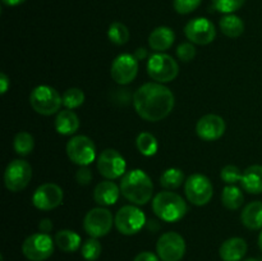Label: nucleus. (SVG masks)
Returning a JSON list of instances; mask_svg holds the SVG:
<instances>
[{"instance_id":"1","label":"nucleus","mask_w":262,"mask_h":261,"mask_svg":"<svg viewBox=\"0 0 262 261\" xmlns=\"http://www.w3.org/2000/svg\"><path fill=\"white\" fill-rule=\"evenodd\" d=\"M176 99L170 90L164 83L148 82L138 87L133 96V105L142 119L159 122L168 117L173 110Z\"/></svg>"},{"instance_id":"2","label":"nucleus","mask_w":262,"mask_h":261,"mask_svg":"<svg viewBox=\"0 0 262 261\" xmlns=\"http://www.w3.org/2000/svg\"><path fill=\"white\" fill-rule=\"evenodd\" d=\"M120 192L132 204L146 205L154 194V184L150 177L141 169L127 171L120 181Z\"/></svg>"},{"instance_id":"3","label":"nucleus","mask_w":262,"mask_h":261,"mask_svg":"<svg viewBox=\"0 0 262 261\" xmlns=\"http://www.w3.org/2000/svg\"><path fill=\"white\" fill-rule=\"evenodd\" d=\"M152 210L156 216L168 223L181 220L187 214L186 201L178 193L171 191L159 192L152 200Z\"/></svg>"},{"instance_id":"4","label":"nucleus","mask_w":262,"mask_h":261,"mask_svg":"<svg viewBox=\"0 0 262 261\" xmlns=\"http://www.w3.org/2000/svg\"><path fill=\"white\" fill-rule=\"evenodd\" d=\"M30 104L36 113L48 117L59 112L63 105V99L54 87L41 84L35 87L31 92Z\"/></svg>"},{"instance_id":"5","label":"nucleus","mask_w":262,"mask_h":261,"mask_svg":"<svg viewBox=\"0 0 262 261\" xmlns=\"http://www.w3.org/2000/svg\"><path fill=\"white\" fill-rule=\"evenodd\" d=\"M147 72L154 81L159 83H168L177 78L179 67L173 56L165 53H156L148 58Z\"/></svg>"},{"instance_id":"6","label":"nucleus","mask_w":262,"mask_h":261,"mask_svg":"<svg viewBox=\"0 0 262 261\" xmlns=\"http://www.w3.org/2000/svg\"><path fill=\"white\" fill-rule=\"evenodd\" d=\"M186 197L191 204L196 206H204L209 204L214 194V187L211 181L204 174H192L184 182Z\"/></svg>"},{"instance_id":"7","label":"nucleus","mask_w":262,"mask_h":261,"mask_svg":"<svg viewBox=\"0 0 262 261\" xmlns=\"http://www.w3.org/2000/svg\"><path fill=\"white\" fill-rule=\"evenodd\" d=\"M114 224L122 234L133 235L145 227L146 216L142 210L135 205H125L115 214Z\"/></svg>"},{"instance_id":"8","label":"nucleus","mask_w":262,"mask_h":261,"mask_svg":"<svg viewBox=\"0 0 262 261\" xmlns=\"http://www.w3.org/2000/svg\"><path fill=\"white\" fill-rule=\"evenodd\" d=\"M67 155L72 163L79 166H87L95 161L96 146L87 136H74L67 143Z\"/></svg>"},{"instance_id":"9","label":"nucleus","mask_w":262,"mask_h":261,"mask_svg":"<svg viewBox=\"0 0 262 261\" xmlns=\"http://www.w3.org/2000/svg\"><path fill=\"white\" fill-rule=\"evenodd\" d=\"M32 178V166L26 160L15 159L4 171V183L9 191L19 192L28 186Z\"/></svg>"},{"instance_id":"10","label":"nucleus","mask_w":262,"mask_h":261,"mask_svg":"<svg viewBox=\"0 0 262 261\" xmlns=\"http://www.w3.org/2000/svg\"><path fill=\"white\" fill-rule=\"evenodd\" d=\"M22 252L31 261H45L53 255L54 241L46 233H35L25 240Z\"/></svg>"},{"instance_id":"11","label":"nucleus","mask_w":262,"mask_h":261,"mask_svg":"<svg viewBox=\"0 0 262 261\" xmlns=\"http://www.w3.org/2000/svg\"><path fill=\"white\" fill-rule=\"evenodd\" d=\"M156 251L161 261H181L186 253V241L177 232L164 233L158 240Z\"/></svg>"},{"instance_id":"12","label":"nucleus","mask_w":262,"mask_h":261,"mask_svg":"<svg viewBox=\"0 0 262 261\" xmlns=\"http://www.w3.org/2000/svg\"><path fill=\"white\" fill-rule=\"evenodd\" d=\"M113 219L112 212L105 207H95L86 214L83 220V228L90 237L100 238L106 235L112 230Z\"/></svg>"},{"instance_id":"13","label":"nucleus","mask_w":262,"mask_h":261,"mask_svg":"<svg viewBox=\"0 0 262 261\" xmlns=\"http://www.w3.org/2000/svg\"><path fill=\"white\" fill-rule=\"evenodd\" d=\"M127 163L119 151L114 148H106L97 158V169L100 174L106 179H117L124 176L127 171Z\"/></svg>"},{"instance_id":"14","label":"nucleus","mask_w":262,"mask_h":261,"mask_svg":"<svg viewBox=\"0 0 262 261\" xmlns=\"http://www.w3.org/2000/svg\"><path fill=\"white\" fill-rule=\"evenodd\" d=\"M63 199L64 193L60 186L55 183H43L33 192L32 204L36 209L49 211L60 206Z\"/></svg>"},{"instance_id":"15","label":"nucleus","mask_w":262,"mask_h":261,"mask_svg":"<svg viewBox=\"0 0 262 261\" xmlns=\"http://www.w3.org/2000/svg\"><path fill=\"white\" fill-rule=\"evenodd\" d=\"M184 35L188 38L189 42L196 45H207L212 42L216 36L214 23L204 17L191 19L184 27Z\"/></svg>"},{"instance_id":"16","label":"nucleus","mask_w":262,"mask_h":261,"mask_svg":"<svg viewBox=\"0 0 262 261\" xmlns=\"http://www.w3.org/2000/svg\"><path fill=\"white\" fill-rule=\"evenodd\" d=\"M138 73V60L132 54H120L114 59L110 68L112 78L119 84L133 82Z\"/></svg>"},{"instance_id":"17","label":"nucleus","mask_w":262,"mask_h":261,"mask_svg":"<svg viewBox=\"0 0 262 261\" xmlns=\"http://www.w3.org/2000/svg\"><path fill=\"white\" fill-rule=\"evenodd\" d=\"M227 124L220 115L206 114L199 119L196 132L204 141H216L225 133Z\"/></svg>"},{"instance_id":"18","label":"nucleus","mask_w":262,"mask_h":261,"mask_svg":"<svg viewBox=\"0 0 262 261\" xmlns=\"http://www.w3.org/2000/svg\"><path fill=\"white\" fill-rule=\"evenodd\" d=\"M120 187H118L110 179H106L104 182H100L94 191V200L97 205L100 206H110V205L117 204L118 199H119Z\"/></svg>"},{"instance_id":"19","label":"nucleus","mask_w":262,"mask_h":261,"mask_svg":"<svg viewBox=\"0 0 262 261\" xmlns=\"http://www.w3.org/2000/svg\"><path fill=\"white\" fill-rule=\"evenodd\" d=\"M247 242L243 238H229L220 246V257L223 261H241L247 253Z\"/></svg>"},{"instance_id":"20","label":"nucleus","mask_w":262,"mask_h":261,"mask_svg":"<svg viewBox=\"0 0 262 261\" xmlns=\"http://www.w3.org/2000/svg\"><path fill=\"white\" fill-rule=\"evenodd\" d=\"M176 40V33L170 27L161 26L155 28L148 36V45L156 53H164L171 48Z\"/></svg>"},{"instance_id":"21","label":"nucleus","mask_w":262,"mask_h":261,"mask_svg":"<svg viewBox=\"0 0 262 261\" xmlns=\"http://www.w3.org/2000/svg\"><path fill=\"white\" fill-rule=\"evenodd\" d=\"M54 124H55V129L59 135L72 136L78 130L79 119L73 110L66 109L58 113Z\"/></svg>"},{"instance_id":"22","label":"nucleus","mask_w":262,"mask_h":261,"mask_svg":"<svg viewBox=\"0 0 262 261\" xmlns=\"http://www.w3.org/2000/svg\"><path fill=\"white\" fill-rule=\"evenodd\" d=\"M241 220L248 229H262V202L252 201L246 205L241 214Z\"/></svg>"},{"instance_id":"23","label":"nucleus","mask_w":262,"mask_h":261,"mask_svg":"<svg viewBox=\"0 0 262 261\" xmlns=\"http://www.w3.org/2000/svg\"><path fill=\"white\" fill-rule=\"evenodd\" d=\"M243 189L252 194L262 193V165H251L243 171L242 181Z\"/></svg>"},{"instance_id":"24","label":"nucleus","mask_w":262,"mask_h":261,"mask_svg":"<svg viewBox=\"0 0 262 261\" xmlns=\"http://www.w3.org/2000/svg\"><path fill=\"white\" fill-rule=\"evenodd\" d=\"M55 243L64 252H74L81 247V237L74 230H59L55 234Z\"/></svg>"},{"instance_id":"25","label":"nucleus","mask_w":262,"mask_h":261,"mask_svg":"<svg viewBox=\"0 0 262 261\" xmlns=\"http://www.w3.org/2000/svg\"><path fill=\"white\" fill-rule=\"evenodd\" d=\"M220 30L227 37L237 38L245 32V23L238 15L225 14L220 19Z\"/></svg>"},{"instance_id":"26","label":"nucleus","mask_w":262,"mask_h":261,"mask_svg":"<svg viewBox=\"0 0 262 261\" xmlns=\"http://www.w3.org/2000/svg\"><path fill=\"white\" fill-rule=\"evenodd\" d=\"M222 202L227 209L237 210L245 202V196L239 187H237L235 184H228L223 189Z\"/></svg>"},{"instance_id":"27","label":"nucleus","mask_w":262,"mask_h":261,"mask_svg":"<svg viewBox=\"0 0 262 261\" xmlns=\"http://www.w3.org/2000/svg\"><path fill=\"white\" fill-rule=\"evenodd\" d=\"M136 146L143 156H154L158 153V140L150 132H142L136 138Z\"/></svg>"},{"instance_id":"28","label":"nucleus","mask_w":262,"mask_h":261,"mask_svg":"<svg viewBox=\"0 0 262 261\" xmlns=\"http://www.w3.org/2000/svg\"><path fill=\"white\" fill-rule=\"evenodd\" d=\"M13 147L14 151L20 156H27L30 155L35 147V140L31 133L20 130L15 135L14 140H13Z\"/></svg>"},{"instance_id":"29","label":"nucleus","mask_w":262,"mask_h":261,"mask_svg":"<svg viewBox=\"0 0 262 261\" xmlns=\"http://www.w3.org/2000/svg\"><path fill=\"white\" fill-rule=\"evenodd\" d=\"M184 183V173L178 168H169L161 174L160 184L166 188L168 191L170 189H177Z\"/></svg>"},{"instance_id":"30","label":"nucleus","mask_w":262,"mask_h":261,"mask_svg":"<svg viewBox=\"0 0 262 261\" xmlns=\"http://www.w3.org/2000/svg\"><path fill=\"white\" fill-rule=\"evenodd\" d=\"M107 37L115 45H124L129 40V31L127 26L120 22H114L107 30Z\"/></svg>"},{"instance_id":"31","label":"nucleus","mask_w":262,"mask_h":261,"mask_svg":"<svg viewBox=\"0 0 262 261\" xmlns=\"http://www.w3.org/2000/svg\"><path fill=\"white\" fill-rule=\"evenodd\" d=\"M61 99H63V105L67 109L73 110L83 104L84 94L82 90L77 89V87H72V89H68L61 95Z\"/></svg>"},{"instance_id":"32","label":"nucleus","mask_w":262,"mask_h":261,"mask_svg":"<svg viewBox=\"0 0 262 261\" xmlns=\"http://www.w3.org/2000/svg\"><path fill=\"white\" fill-rule=\"evenodd\" d=\"M101 251H102L101 243L99 242L97 238H94V237L84 241V243L82 245V248H81L82 256H83L87 261L97 260V258L100 257V255H101Z\"/></svg>"},{"instance_id":"33","label":"nucleus","mask_w":262,"mask_h":261,"mask_svg":"<svg viewBox=\"0 0 262 261\" xmlns=\"http://www.w3.org/2000/svg\"><path fill=\"white\" fill-rule=\"evenodd\" d=\"M246 0H212L215 9L224 14H230L233 12H237L238 9L243 7Z\"/></svg>"},{"instance_id":"34","label":"nucleus","mask_w":262,"mask_h":261,"mask_svg":"<svg viewBox=\"0 0 262 261\" xmlns=\"http://www.w3.org/2000/svg\"><path fill=\"white\" fill-rule=\"evenodd\" d=\"M220 177H222V179L227 184H235L238 183V182L241 183L243 177V171L235 165H227L222 169Z\"/></svg>"},{"instance_id":"35","label":"nucleus","mask_w":262,"mask_h":261,"mask_svg":"<svg viewBox=\"0 0 262 261\" xmlns=\"http://www.w3.org/2000/svg\"><path fill=\"white\" fill-rule=\"evenodd\" d=\"M202 0H174V9L179 14H189L200 7Z\"/></svg>"},{"instance_id":"36","label":"nucleus","mask_w":262,"mask_h":261,"mask_svg":"<svg viewBox=\"0 0 262 261\" xmlns=\"http://www.w3.org/2000/svg\"><path fill=\"white\" fill-rule=\"evenodd\" d=\"M177 56L182 61H191L196 56V48L192 42H183L177 48Z\"/></svg>"},{"instance_id":"37","label":"nucleus","mask_w":262,"mask_h":261,"mask_svg":"<svg viewBox=\"0 0 262 261\" xmlns=\"http://www.w3.org/2000/svg\"><path fill=\"white\" fill-rule=\"evenodd\" d=\"M76 179L82 186H87L92 181V173L87 166H81L76 173Z\"/></svg>"},{"instance_id":"38","label":"nucleus","mask_w":262,"mask_h":261,"mask_svg":"<svg viewBox=\"0 0 262 261\" xmlns=\"http://www.w3.org/2000/svg\"><path fill=\"white\" fill-rule=\"evenodd\" d=\"M159 256H156L154 252H150V251H145V252L138 253L135 257L133 261H160L159 260Z\"/></svg>"},{"instance_id":"39","label":"nucleus","mask_w":262,"mask_h":261,"mask_svg":"<svg viewBox=\"0 0 262 261\" xmlns=\"http://www.w3.org/2000/svg\"><path fill=\"white\" fill-rule=\"evenodd\" d=\"M38 229H40L41 233H46L48 234L53 229V222L50 219L40 220V223H38Z\"/></svg>"},{"instance_id":"40","label":"nucleus","mask_w":262,"mask_h":261,"mask_svg":"<svg viewBox=\"0 0 262 261\" xmlns=\"http://www.w3.org/2000/svg\"><path fill=\"white\" fill-rule=\"evenodd\" d=\"M0 84H2V90H0V92L4 95L5 92L8 91V89H9V84H10L9 78H8V76L5 73L0 74Z\"/></svg>"},{"instance_id":"41","label":"nucleus","mask_w":262,"mask_h":261,"mask_svg":"<svg viewBox=\"0 0 262 261\" xmlns=\"http://www.w3.org/2000/svg\"><path fill=\"white\" fill-rule=\"evenodd\" d=\"M133 55L136 56V59H137V60H142V59H145L146 56H147V51H146L145 48H138Z\"/></svg>"},{"instance_id":"42","label":"nucleus","mask_w":262,"mask_h":261,"mask_svg":"<svg viewBox=\"0 0 262 261\" xmlns=\"http://www.w3.org/2000/svg\"><path fill=\"white\" fill-rule=\"evenodd\" d=\"M2 2L5 5H8V7H15V5H19L22 3H25L26 0H2Z\"/></svg>"},{"instance_id":"43","label":"nucleus","mask_w":262,"mask_h":261,"mask_svg":"<svg viewBox=\"0 0 262 261\" xmlns=\"http://www.w3.org/2000/svg\"><path fill=\"white\" fill-rule=\"evenodd\" d=\"M258 247H260V250L262 251V230H261L260 235H258Z\"/></svg>"},{"instance_id":"44","label":"nucleus","mask_w":262,"mask_h":261,"mask_svg":"<svg viewBox=\"0 0 262 261\" xmlns=\"http://www.w3.org/2000/svg\"><path fill=\"white\" fill-rule=\"evenodd\" d=\"M243 261H260V260H257V258L251 257V258H246V260H243Z\"/></svg>"}]
</instances>
